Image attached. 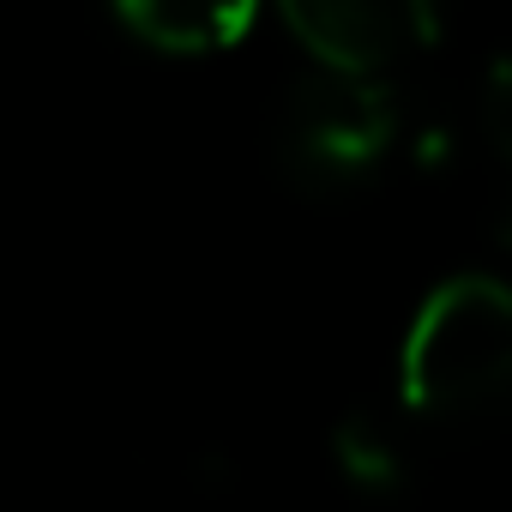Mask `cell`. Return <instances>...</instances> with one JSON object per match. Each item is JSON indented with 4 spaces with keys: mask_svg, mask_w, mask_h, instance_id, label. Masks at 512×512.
Instances as JSON below:
<instances>
[{
    "mask_svg": "<svg viewBox=\"0 0 512 512\" xmlns=\"http://www.w3.org/2000/svg\"><path fill=\"white\" fill-rule=\"evenodd\" d=\"M266 0H115L121 25L163 49V55H217V49H235L253 19H260Z\"/></svg>",
    "mask_w": 512,
    "mask_h": 512,
    "instance_id": "cell-4",
    "label": "cell"
},
{
    "mask_svg": "<svg viewBox=\"0 0 512 512\" xmlns=\"http://www.w3.org/2000/svg\"><path fill=\"white\" fill-rule=\"evenodd\" d=\"M512 374V290L488 272L446 278L398 350V398L416 416H476Z\"/></svg>",
    "mask_w": 512,
    "mask_h": 512,
    "instance_id": "cell-1",
    "label": "cell"
},
{
    "mask_svg": "<svg viewBox=\"0 0 512 512\" xmlns=\"http://www.w3.org/2000/svg\"><path fill=\"white\" fill-rule=\"evenodd\" d=\"M290 157L320 187L362 181L398 139V91L380 73L314 67L290 97Z\"/></svg>",
    "mask_w": 512,
    "mask_h": 512,
    "instance_id": "cell-2",
    "label": "cell"
},
{
    "mask_svg": "<svg viewBox=\"0 0 512 512\" xmlns=\"http://www.w3.org/2000/svg\"><path fill=\"white\" fill-rule=\"evenodd\" d=\"M332 464L344 470V482H356V488H368V494H380V488H392V482L404 476L398 440L386 434L380 416H344V422L332 428Z\"/></svg>",
    "mask_w": 512,
    "mask_h": 512,
    "instance_id": "cell-5",
    "label": "cell"
},
{
    "mask_svg": "<svg viewBox=\"0 0 512 512\" xmlns=\"http://www.w3.org/2000/svg\"><path fill=\"white\" fill-rule=\"evenodd\" d=\"M278 13L314 55V67L380 73V79L428 55L440 31L434 0H278Z\"/></svg>",
    "mask_w": 512,
    "mask_h": 512,
    "instance_id": "cell-3",
    "label": "cell"
}]
</instances>
